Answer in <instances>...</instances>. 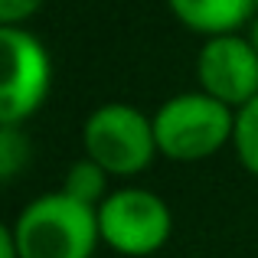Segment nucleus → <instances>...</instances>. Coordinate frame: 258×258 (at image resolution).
<instances>
[{
	"label": "nucleus",
	"mask_w": 258,
	"mask_h": 258,
	"mask_svg": "<svg viewBox=\"0 0 258 258\" xmlns=\"http://www.w3.org/2000/svg\"><path fill=\"white\" fill-rule=\"evenodd\" d=\"M196 82L200 92L229 105L232 111L258 98V52L252 39L239 33L209 36L196 56Z\"/></svg>",
	"instance_id": "6"
},
{
	"label": "nucleus",
	"mask_w": 258,
	"mask_h": 258,
	"mask_svg": "<svg viewBox=\"0 0 258 258\" xmlns=\"http://www.w3.org/2000/svg\"><path fill=\"white\" fill-rule=\"evenodd\" d=\"M20 258H92L101 242L98 209L69 193H43L10 222Z\"/></svg>",
	"instance_id": "1"
},
{
	"label": "nucleus",
	"mask_w": 258,
	"mask_h": 258,
	"mask_svg": "<svg viewBox=\"0 0 258 258\" xmlns=\"http://www.w3.org/2000/svg\"><path fill=\"white\" fill-rule=\"evenodd\" d=\"M0 43H4L0 124L23 127L49 98L52 59L49 49L26 26H0Z\"/></svg>",
	"instance_id": "5"
},
{
	"label": "nucleus",
	"mask_w": 258,
	"mask_h": 258,
	"mask_svg": "<svg viewBox=\"0 0 258 258\" xmlns=\"http://www.w3.org/2000/svg\"><path fill=\"white\" fill-rule=\"evenodd\" d=\"M248 39H252V46H255V52H258V17L252 20V26H248Z\"/></svg>",
	"instance_id": "13"
},
{
	"label": "nucleus",
	"mask_w": 258,
	"mask_h": 258,
	"mask_svg": "<svg viewBox=\"0 0 258 258\" xmlns=\"http://www.w3.org/2000/svg\"><path fill=\"white\" fill-rule=\"evenodd\" d=\"M46 0H0V26H23Z\"/></svg>",
	"instance_id": "11"
},
{
	"label": "nucleus",
	"mask_w": 258,
	"mask_h": 258,
	"mask_svg": "<svg viewBox=\"0 0 258 258\" xmlns=\"http://www.w3.org/2000/svg\"><path fill=\"white\" fill-rule=\"evenodd\" d=\"M151 118L160 157L173 164L209 160L226 144H232L235 134V111L200 88L167 98Z\"/></svg>",
	"instance_id": "2"
},
{
	"label": "nucleus",
	"mask_w": 258,
	"mask_h": 258,
	"mask_svg": "<svg viewBox=\"0 0 258 258\" xmlns=\"http://www.w3.org/2000/svg\"><path fill=\"white\" fill-rule=\"evenodd\" d=\"M232 147L239 164L252 176H258V98H252L245 108L235 111V134Z\"/></svg>",
	"instance_id": "9"
},
{
	"label": "nucleus",
	"mask_w": 258,
	"mask_h": 258,
	"mask_svg": "<svg viewBox=\"0 0 258 258\" xmlns=\"http://www.w3.org/2000/svg\"><path fill=\"white\" fill-rule=\"evenodd\" d=\"M30 138L17 124H0V180L13 183L30 164Z\"/></svg>",
	"instance_id": "10"
},
{
	"label": "nucleus",
	"mask_w": 258,
	"mask_h": 258,
	"mask_svg": "<svg viewBox=\"0 0 258 258\" xmlns=\"http://www.w3.org/2000/svg\"><path fill=\"white\" fill-rule=\"evenodd\" d=\"M0 258H20V248H17V239H13L10 226L0 229Z\"/></svg>",
	"instance_id": "12"
},
{
	"label": "nucleus",
	"mask_w": 258,
	"mask_h": 258,
	"mask_svg": "<svg viewBox=\"0 0 258 258\" xmlns=\"http://www.w3.org/2000/svg\"><path fill=\"white\" fill-rule=\"evenodd\" d=\"M82 147L108 176H138L157 157L154 118L127 101H105L82 124Z\"/></svg>",
	"instance_id": "3"
},
{
	"label": "nucleus",
	"mask_w": 258,
	"mask_h": 258,
	"mask_svg": "<svg viewBox=\"0 0 258 258\" xmlns=\"http://www.w3.org/2000/svg\"><path fill=\"white\" fill-rule=\"evenodd\" d=\"M252 4H255V17H258V0H252Z\"/></svg>",
	"instance_id": "14"
},
{
	"label": "nucleus",
	"mask_w": 258,
	"mask_h": 258,
	"mask_svg": "<svg viewBox=\"0 0 258 258\" xmlns=\"http://www.w3.org/2000/svg\"><path fill=\"white\" fill-rule=\"evenodd\" d=\"M98 232L111 252L124 258H147L170 242L173 213L154 189L121 186L111 189L98 206Z\"/></svg>",
	"instance_id": "4"
},
{
	"label": "nucleus",
	"mask_w": 258,
	"mask_h": 258,
	"mask_svg": "<svg viewBox=\"0 0 258 258\" xmlns=\"http://www.w3.org/2000/svg\"><path fill=\"white\" fill-rule=\"evenodd\" d=\"M108 180H111V176L101 170L92 157H82V160H76V164L66 170L62 193H69L72 200L98 209L101 203L108 200V193H111V189H108Z\"/></svg>",
	"instance_id": "8"
},
{
	"label": "nucleus",
	"mask_w": 258,
	"mask_h": 258,
	"mask_svg": "<svg viewBox=\"0 0 258 258\" xmlns=\"http://www.w3.org/2000/svg\"><path fill=\"white\" fill-rule=\"evenodd\" d=\"M170 13L200 36H226L255 20L252 0H167Z\"/></svg>",
	"instance_id": "7"
}]
</instances>
